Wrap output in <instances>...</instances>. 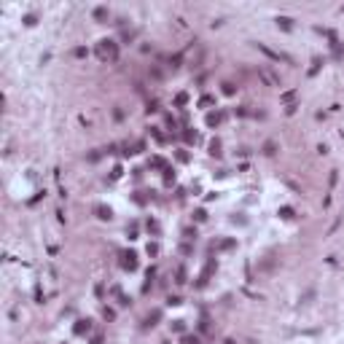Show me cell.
<instances>
[{
	"instance_id": "1",
	"label": "cell",
	"mask_w": 344,
	"mask_h": 344,
	"mask_svg": "<svg viewBox=\"0 0 344 344\" xmlns=\"http://www.w3.org/2000/svg\"><path fill=\"white\" fill-rule=\"evenodd\" d=\"M100 57H102V59H116L113 41H100Z\"/></svg>"
},
{
	"instance_id": "2",
	"label": "cell",
	"mask_w": 344,
	"mask_h": 344,
	"mask_svg": "<svg viewBox=\"0 0 344 344\" xmlns=\"http://www.w3.org/2000/svg\"><path fill=\"white\" fill-rule=\"evenodd\" d=\"M263 78H266V81H269L272 86H280V78H277V75L272 73V70H263Z\"/></svg>"
}]
</instances>
